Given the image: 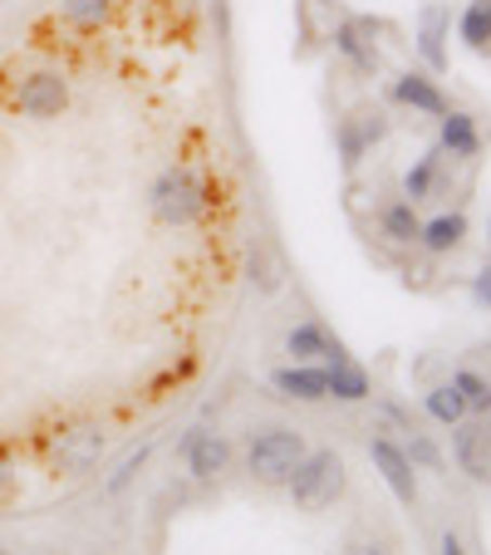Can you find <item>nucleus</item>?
Segmentation results:
<instances>
[{"instance_id":"4be33fe9","label":"nucleus","mask_w":491,"mask_h":555,"mask_svg":"<svg viewBox=\"0 0 491 555\" xmlns=\"http://www.w3.org/2000/svg\"><path fill=\"white\" fill-rule=\"evenodd\" d=\"M423 413H428L432 423H442V428H457V423L467 418V403H462V393L452 384H432L428 393H423Z\"/></svg>"},{"instance_id":"c756f323","label":"nucleus","mask_w":491,"mask_h":555,"mask_svg":"<svg viewBox=\"0 0 491 555\" xmlns=\"http://www.w3.org/2000/svg\"><path fill=\"white\" fill-rule=\"evenodd\" d=\"M15 482V472H11V457H5V452H0V492H5V487Z\"/></svg>"},{"instance_id":"a211bd4d","label":"nucleus","mask_w":491,"mask_h":555,"mask_svg":"<svg viewBox=\"0 0 491 555\" xmlns=\"http://www.w3.org/2000/svg\"><path fill=\"white\" fill-rule=\"evenodd\" d=\"M418 231H423V221H418V211H413V202L398 197L378 211V236H384L388 246H418Z\"/></svg>"},{"instance_id":"7c9ffc66","label":"nucleus","mask_w":491,"mask_h":555,"mask_svg":"<svg viewBox=\"0 0 491 555\" xmlns=\"http://www.w3.org/2000/svg\"><path fill=\"white\" fill-rule=\"evenodd\" d=\"M487 242H491V217H487Z\"/></svg>"},{"instance_id":"ddd939ff","label":"nucleus","mask_w":491,"mask_h":555,"mask_svg":"<svg viewBox=\"0 0 491 555\" xmlns=\"http://www.w3.org/2000/svg\"><path fill=\"white\" fill-rule=\"evenodd\" d=\"M99 457H104V433H99V428H69V433H60L54 467H60L64 477H85V472H94Z\"/></svg>"},{"instance_id":"dca6fc26","label":"nucleus","mask_w":491,"mask_h":555,"mask_svg":"<svg viewBox=\"0 0 491 555\" xmlns=\"http://www.w3.org/2000/svg\"><path fill=\"white\" fill-rule=\"evenodd\" d=\"M462 242H467V211H438V217L423 221V231H418V246L428 256H452Z\"/></svg>"},{"instance_id":"f8f14e48","label":"nucleus","mask_w":491,"mask_h":555,"mask_svg":"<svg viewBox=\"0 0 491 555\" xmlns=\"http://www.w3.org/2000/svg\"><path fill=\"white\" fill-rule=\"evenodd\" d=\"M452 457L471 482H491V428L481 418H462L452 428Z\"/></svg>"},{"instance_id":"b1692460","label":"nucleus","mask_w":491,"mask_h":555,"mask_svg":"<svg viewBox=\"0 0 491 555\" xmlns=\"http://www.w3.org/2000/svg\"><path fill=\"white\" fill-rule=\"evenodd\" d=\"M108 11H114V0H60V15L79 30H99L108 21Z\"/></svg>"},{"instance_id":"6e6552de","label":"nucleus","mask_w":491,"mask_h":555,"mask_svg":"<svg viewBox=\"0 0 491 555\" xmlns=\"http://www.w3.org/2000/svg\"><path fill=\"white\" fill-rule=\"evenodd\" d=\"M369 462H374V472L388 482V492L398 496L403 506L418 502V467L408 462V452L398 448L393 438H369Z\"/></svg>"},{"instance_id":"20e7f679","label":"nucleus","mask_w":491,"mask_h":555,"mask_svg":"<svg viewBox=\"0 0 491 555\" xmlns=\"http://www.w3.org/2000/svg\"><path fill=\"white\" fill-rule=\"evenodd\" d=\"M388 128H393V124H388V108H378V104L349 108V114L335 124L339 168H345V172H359V163H364V157L388 138Z\"/></svg>"},{"instance_id":"cd10ccee","label":"nucleus","mask_w":491,"mask_h":555,"mask_svg":"<svg viewBox=\"0 0 491 555\" xmlns=\"http://www.w3.org/2000/svg\"><path fill=\"white\" fill-rule=\"evenodd\" d=\"M330 555H388V545H378V541H349V545H339V551H330Z\"/></svg>"},{"instance_id":"9d476101","label":"nucleus","mask_w":491,"mask_h":555,"mask_svg":"<svg viewBox=\"0 0 491 555\" xmlns=\"http://www.w3.org/2000/svg\"><path fill=\"white\" fill-rule=\"evenodd\" d=\"M178 457L188 462V472L197 477V482H217L221 472H227V462H231V442L211 428H192L188 438L178 442Z\"/></svg>"},{"instance_id":"393cba45","label":"nucleus","mask_w":491,"mask_h":555,"mask_svg":"<svg viewBox=\"0 0 491 555\" xmlns=\"http://www.w3.org/2000/svg\"><path fill=\"white\" fill-rule=\"evenodd\" d=\"M246 271H251V285L261 295H275L281 291V266L271 261V251H266V246H256L251 251V266H246Z\"/></svg>"},{"instance_id":"2eb2a0df","label":"nucleus","mask_w":491,"mask_h":555,"mask_svg":"<svg viewBox=\"0 0 491 555\" xmlns=\"http://www.w3.org/2000/svg\"><path fill=\"white\" fill-rule=\"evenodd\" d=\"M271 388L281 399H295V403L330 399V388H324V364H281L271 374Z\"/></svg>"},{"instance_id":"6ab92c4d","label":"nucleus","mask_w":491,"mask_h":555,"mask_svg":"<svg viewBox=\"0 0 491 555\" xmlns=\"http://www.w3.org/2000/svg\"><path fill=\"white\" fill-rule=\"evenodd\" d=\"M438 178H442V147L432 143L428 153H423L418 163L403 172V202H413V207H418V202H428L432 192H438Z\"/></svg>"},{"instance_id":"39448f33","label":"nucleus","mask_w":491,"mask_h":555,"mask_svg":"<svg viewBox=\"0 0 491 555\" xmlns=\"http://www.w3.org/2000/svg\"><path fill=\"white\" fill-rule=\"evenodd\" d=\"M448 40H452V11L442 5V0H428V5L418 11V21H413V50H418L423 69H428L432 79H442L448 64H452Z\"/></svg>"},{"instance_id":"c85d7f7f","label":"nucleus","mask_w":491,"mask_h":555,"mask_svg":"<svg viewBox=\"0 0 491 555\" xmlns=\"http://www.w3.org/2000/svg\"><path fill=\"white\" fill-rule=\"evenodd\" d=\"M438 555H467V545H462L457 535L448 531V535H442V541H438Z\"/></svg>"},{"instance_id":"f257e3e1","label":"nucleus","mask_w":491,"mask_h":555,"mask_svg":"<svg viewBox=\"0 0 491 555\" xmlns=\"http://www.w3.org/2000/svg\"><path fill=\"white\" fill-rule=\"evenodd\" d=\"M207 202H211V188L207 178H197L192 168H163L147 192V207L163 227H192V221L207 217Z\"/></svg>"},{"instance_id":"0eeeda50","label":"nucleus","mask_w":491,"mask_h":555,"mask_svg":"<svg viewBox=\"0 0 491 555\" xmlns=\"http://www.w3.org/2000/svg\"><path fill=\"white\" fill-rule=\"evenodd\" d=\"M15 108H21L25 118H60L64 108H69V79L54 69L25 74L21 89H15Z\"/></svg>"},{"instance_id":"4468645a","label":"nucleus","mask_w":491,"mask_h":555,"mask_svg":"<svg viewBox=\"0 0 491 555\" xmlns=\"http://www.w3.org/2000/svg\"><path fill=\"white\" fill-rule=\"evenodd\" d=\"M438 147H442V157H457V163H471V157H481V128H477V114L448 108V114L438 118Z\"/></svg>"},{"instance_id":"5701e85b","label":"nucleus","mask_w":491,"mask_h":555,"mask_svg":"<svg viewBox=\"0 0 491 555\" xmlns=\"http://www.w3.org/2000/svg\"><path fill=\"white\" fill-rule=\"evenodd\" d=\"M452 388H457L462 403H467V418H487L491 413V378H481L477 369H457Z\"/></svg>"},{"instance_id":"412c9836","label":"nucleus","mask_w":491,"mask_h":555,"mask_svg":"<svg viewBox=\"0 0 491 555\" xmlns=\"http://www.w3.org/2000/svg\"><path fill=\"white\" fill-rule=\"evenodd\" d=\"M457 40L471 54H491V0H471L467 11L457 15Z\"/></svg>"},{"instance_id":"423d86ee","label":"nucleus","mask_w":491,"mask_h":555,"mask_svg":"<svg viewBox=\"0 0 491 555\" xmlns=\"http://www.w3.org/2000/svg\"><path fill=\"white\" fill-rule=\"evenodd\" d=\"M374 30H378V21H369V15H345V21L335 25V35H330L335 54H345L349 69L364 74V79L384 74V50H378Z\"/></svg>"},{"instance_id":"1a4fd4ad","label":"nucleus","mask_w":491,"mask_h":555,"mask_svg":"<svg viewBox=\"0 0 491 555\" xmlns=\"http://www.w3.org/2000/svg\"><path fill=\"white\" fill-rule=\"evenodd\" d=\"M388 99L393 104H403V108H413V114H423V118H442L448 114V94H442V85L432 79L428 69H403V74H393V85H388Z\"/></svg>"},{"instance_id":"9b49d317","label":"nucleus","mask_w":491,"mask_h":555,"mask_svg":"<svg viewBox=\"0 0 491 555\" xmlns=\"http://www.w3.org/2000/svg\"><path fill=\"white\" fill-rule=\"evenodd\" d=\"M285 354H290V364H339V359H349V349L320 320H300L285 335Z\"/></svg>"},{"instance_id":"aec40b11","label":"nucleus","mask_w":491,"mask_h":555,"mask_svg":"<svg viewBox=\"0 0 491 555\" xmlns=\"http://www.w3.org/2000/svg\"><path fill=\"white\" fill-rule=\"evenodd\" d=\"M295 21H300V35L310 44L330 40L335 35V25L345 21V15L335 11V0H295Z\"/></svg>"},{"instance_id":"7ed1b4c3","label":"nucleus","mask_w":491,"mask_h":555,"mask_svg":"<svg viewBox=\"0 0 491 555\" xmlns=\"http://www.w3.org/2000/svg\"><path fill=\"white\" fill-rule=\"evenodd\" d=\"M305 452H310L305 433H295V428H266V433H256L251 448H246V472H251L261 487H285L295 477V467L305 462Z\"/></svg>"},{"instance_id":"bb28decb","label":"nucleus","mask_w":491,"mask_h":555,"mask_svg":"<svg viewBox=\"0 0 491 555\" xmlns=\"http://www.w3.org/2000/svg\"><path fill=\"white\" fill-rule=\"evenodd\" d=\"M467 295H471V305H477V310H487V314H491V261H487V266H481V271H477V275H471Z\"/></svg>"},{"instance_id":"a878e982","label":"nucleus","mask_w":491,"mask_h":555,"mask_svg":"<svg viewBox=\"0 0 491 555\" xmlns=\"http://www.w3.org/2000/svg\"><path fill=\"white\" fill-rule=\"evenodd\" d=\"M408 462L413 467H423V472H442V452H438V442L432 438H423V433H413V442H408Z\"/></svg>"},{"instance_id":"f3484780","label":"nucleus","mask_w":491,"mask_h":555,"mask_svg":"<svg viewBox=\"0 0 491 555\" xmlns=\"http://www.w3.org/2000/svg\"><path fill=\"white\" fill-rule=\"evenodd\" d=\"M324 388H330V399H339V403H364L369 393H374V378H369L364 364L339 359V364H324Z\"/></svg>"},{"instance_id":"f03ea898","label":"nucleus","mask_w":491,"mask_h":555,"mask_svg":"<svg viewBox=\"0 0 491 555\" xmlns=\"http://www.w3.org/2000/svg\"><path fill=\"white\" fill-rule=\"evenodd\" d=\"M290 502L300 512H324V506H335L345 496V457L335 448H314L305 452V462L295 467V477L285 482Z\"/></svg>"}]
</instances>
